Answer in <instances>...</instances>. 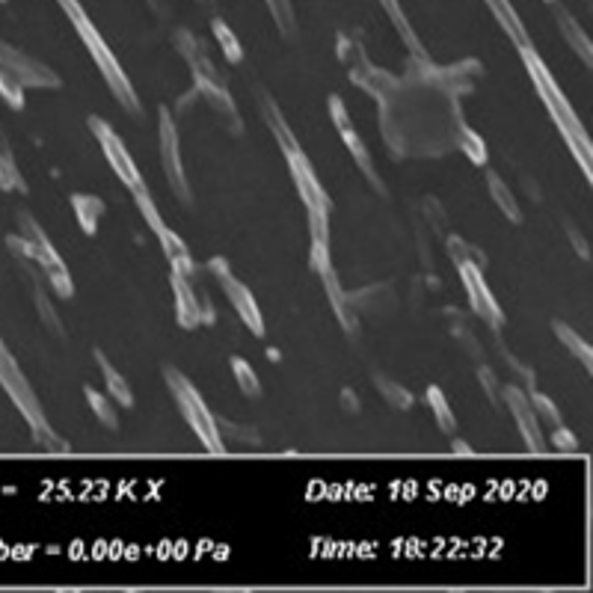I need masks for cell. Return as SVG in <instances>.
Instances as JSON below:
<instances>
[{
	"instance_id": "obj_1",
	"label": "cell",
	"mask_w": 593,
	"mask_h": 593,
	"mask_svg": "<svg viewBox=\"0 0 593 593\" xmlns=\"http://www.w3.org/2000/svg\"><path fill=\"white\" fill-rule=\"evenodd\" d=\"M519 57H522V63H525V69H528V75H531V81H534V86H537V95L543 98V104H546V110H549L552 122L558 125V131H561V137L567 140V146H570L573 158L579 161V167H582V172H585V178L591 181L593 178L591 140H588V134H585V128H582V122H579L576 110H573V107H570V101L564 98L561 86L555 84V78H552V72L546 69V63L534 54V48H519Z\"/></svg>"
},
{
	"instance_id": "obj_2",
	"label": "cell",
	"mask_w": 593,
	"mask_h": 593,
	"mask_svg": "<svg viewBox=\"0 0 593 593\" xmlns=\"http://www.w3.org/2000/svg\"><path fill=\"white\" fill-rule=\"evenodd\" d=\"M57 3H60V6H63V12L69 15V21H72V27L78 30V36L84 39L89 57L95 60V66H98L101 78L107 81L110 92H113V98L119 101V107H125L131 116H140V98H137L134 86H131V81H128L125 69L119 66V60L113 57V51L107 48V42L101 39V33L95 30V24L89 21V15L84 12L81 0H57Z\"/></svg>"
},
{
	"instance_id": "obj_3",
	"label": "cell",
	"mask_w": 593,
	"mask_h": 593,
	"mask_svg": "<svg viewBox=\"0 0 593 593\" xmlns=\"http://www.w3.org/2000/svg\"><path fill=\"white\" fill-rule=\"evenodd\" d=\"M285 161H288V170L294 178V187L306 205V217H309V235H312V250L309 255H327L330 253V196L327 190L321 187L318 175L312 170L309 158L303 155V149L297 143L285 146L282 149Z\"/></svg>"
},
{
	"instance_id": "obj_4",
	"label": "cell",
	"mask_w": 593,
	"mask_h": 593,
	"mask_svg": "<svg viewBox=\"0 0 593 593\" xmlns=\"http://www.w3.org/2000/svg\"><path fill=\"white\" fill-rule=\"evenodd\" d=\"M172 42H175V48L181 51V57L190 63L196 92L217 110V116H220L232 131L241 134V131H244V122H241V116H238V110H235V101H232V95H229V89H226V81L220 78V72H217L214 63L208 60L205 48L199 45V39H196L190 30L178 27V30L172 33Z\"/></svg>"
},
{
	"instance_id": "obj_5",
	"label": "cell",
	"mask_w": 593,
	"mask_h": 593,
	"mask_svg": "<svg viewBox=\"0 0 593 593\" xmlns=\"http://www.w3.org/2000/svg\"><path fill=\"white\" fill-rule=\"evenodd\" d=\"M0 386L3 392L12 398V404L18 407V413L27 419L30 424V433H33V442L45 451H54V454H69V445L54 433V427L48 424L45 413H42V404L39 398L33 395V386L27 383V377L21 374V368L15 365V359L9 356L6 344L0 341Z\"/></svg>"
},
{
	"instance_id": "obj_6",
	"label": "cell",
	"mask_w": 593,
	"mask_h": 593,
	"mask_svg": "<svg viewBox=\"0 0 593 593\" xmlns=\"http://www.w3.org/2000/svg\"><path fill=\"white\" fill-rule=\"evenodd\" d=\"M164 380L170 386L172 398L184 416V422L190 424V430L196 433V439L205 445V451L211 454H223L226 451V439L220 436V427H217V416L205 407L202 395L196 392V386L172 365H164Z\"/></svg>"
},
{
	"instance_id": "obj_7",
	"label": "cell",
	"mask_w": 593,
	"mask_h": 593,
	"mask_svg": "<svg viewBox=\"0 0 593 593\" xmlns=\"http://www.w3.org/2000/svg\"><path fill=\"white\" fill-rule=\"evenodd\" d=\"M18 226H21V238L27 241V258H33L45 279L51 282V288L57 291V297L63 300H72L75 297V285H72V276L63 264V258L57 255L54 244L45 238V232L39 229V223L30 217V214H18Z\"/></svg>"
},
{
	"instance_id": "obj_8",
	"label": "cell",
	"mask_w": 593,
	"mask_h": 593,
	"mask_svg": "<svg viewBox=\"0 0 593 593\" xmlns=\"http://www.w3.org/2000/svg\"><path fill=\"white\" fill-rule=\"evenodd\" d=\"M134 202H137V208H140L143 220L149 223V229L158 235V241H161V247H164V253H167V261H170L172 273H178V276H184V279H190V282H193V276H196V264H193V258H190V250H187V244L172 232L170 226L164 223V217H161V211L155 208V202H152L149 190L134 193Z\"/></svg>"
},
{
	"instance_id": "obj_9",
	"label": "cell",
	"mask_w": 593,
	"mask_h": 593,
	"mask_svg": "<svg viewBox=\"0 0 593 593\" xmlns=\"http://www.w3.org/2000/svg\"><path fill=\"white\" fill-rule=\"evenodd\" d=\"M89 131H92V134H95V140L101 143V149H104V158H107L110 170L119 175V181H122L131 193L149 190V187H146V181H143V175H140V170H137V164H134V158L128 155L125 143L119 140V134H113V128H110L104 119L89 116Z\"/></svg>"
},
{
	"instance_id": "obj_10",
	"label": "cell",
	"mask_w": 593,
	"mask_h": 593,
	"mask_svg": "<svg viewBox=\"0 0 593 593\" xmlns=\"http://www.w3.org/2000/svg\"><path fill=\"white\" fill-rule=\"evenodd\" d=\"M208 270L217 273V279H220V285H223L229 303L235 306L238 318L250 327V333H253V336H264V318H261V309H258V303H255L253 291H250L238 276H232V270H229V264H226L223 258H211V261H208Z\"/></svg>"
},
{
	"instance_id": "obj_11",
	"label": "cell",
	"mask_w": 593,
	"mask_h": 593,
	"mask_svg": "<svg viewBox=\"0 0 593 593\" xmlns=\"http://www.w3.org/2000/svg\"><path fill=\"white\" fill-rule=\"evenodd\" d=\"M161 164H164V175L170 181L172 193L184 202V205H193V193H190V184L184 178V167H181V152H178V131H175V119L167 107H161Z\"/></svg>"
},
{
	"instance_id": "obj_12",
	"label": "cell",
	"mask_w": 593,
	"mask_h": 593,
	"mask_svg": "<svg viewBox=\"0 0 593 593\" xmlns=\"http://www.w3.org/2000/svg\"><path fill=\"white\" fill-rule=\"evenodd\" d=\"M0 63L21 86H39V89H60L63 86L60 75L54 69H48L45 63L27 57L24 51L12 48L6 42H0Z\"/></svg>"
},
{
	"instance_id": "obj_13",
	"label": "cell",
	"mask_w": 593,
	"mask_h": 593,
	"mask_svg": "<svg viewBox=\"0 0 593 593\" xmlns=\"http://www.w3.org/2000/svg\"><path fill=\"white\" fill-rule=\"evenodd\" d=\"M457 270L463 276V285H466V294H469V306L475 309V315L484 324H490V327H502L505 324V315H502L496 297L490 294V288H487V282L481 276L484 267H478V264H460Z\"/></svg>"
},
{
	"instance_id": "obj_14",
	"label": "cell",
	"mask_w": 593,
	"mask_h": 593,
	"mask_svg": "<svg viewBox=\"0 0 593 593\" xmlns=\"http://www.w3.org/2000/svg\"><path fill=\"white\" fill-rule=\"evenodd\" d=\"M330 116H333V125L339 128L341 140H344V146H347V152L353 155V161H356V167L365 172V178L371 181V187L374 190H386L383 187V181H380V175L374 172V164H371V155H368V149H365V143L359 140V134L353 131V125H350V116H347V110H344V101H341L339 95H333L330 98Z\"/></svg>"
},
{
	"instance_id": "obj_15",
	"label": "cell",
	"mask_w": 593,
	"mask_h": 593,
	"mask_svg": "<svg viewBox=\"0 0 593 593\" xmlns=\"http://www.w3.org/2000/svg\"><path fill=\"white\" fill-rule=\"evenodd\" d=\"M505 401H508L510 413H513V419H516V427H519V433H522V442H525L534 454L546 451V436H543V430H540V419L534 416V410H531V404L525 401L522 389H516V386L505 389Z\"/></svg>"
},
{
	"instance_id": "obj_16",
	"label": "cell",
	"mask_w": 593,
	"mask_h": 593,
	"mask_svg": "<svg viewBox=\"0 0 593 593\" xmlns=\"http://www.w3.org/2000/svg\"><path fill=\"white\" fill-rule=\"evenodd\" d=\"M318 276L324 279V288H327L330 306H333V312H336L339 324L344 327V333H347V336H359V318H356V306L350 303V294H344L339 276H336V270H333V261H330L327 267H321V270H318Z\"/></svg>"
},
{
	"instance_id": "obj_17",
	"label": "cell",
	"mask_w": 593,
	"mask_h": 593,
	"mask_svg": "<svg viewBox=\"0 0 593 593\" xmlns=\"http://www.w3.org/2000/svg\"><path fill=\"white\" fill-rule=\"evenodd\" d=\"M172 291H175V318H178V327L184 330H193L202 324V315H199V297L193 291V282L172 273L170 276Z\"/></svg>"
},
{
	"instance_id": "obj_18",
	"label": "cell",
	"mask_w": 593,
	"mask_h": 593,
	"mask_svg": "<svg viewBox=\"0 0 593 593\" xmlns=\"http://www.w3.org/2000/svg\"><path fill=\"white\" fill-rule=\"evenodd\" d=\"M552 3V9H555V21H558V27H561V33H564V39L570 42V48L582 57V63L585 66H593V45L591 39H588V33L579 27V21L558 3V0H549Z\"/></svg>"
},
{
	"instance_id": "obj_19",
	"label": "cell",
	"mask_w": 593,
	"mask_h": 593,
	"mask_svg": "<svg viewBox=\"0 0 593 593\" xmlns=\"http://www.w3.org/2000/svg\"><path fill=\"white\" fill-rule=\"evenodd\" d=\"M484 3H487V9L493 12V18L499 21V27L505 30V36H508L516 48H531L528 30H525L522 18L516 15V9H513L510 0H484Z\"/></svg>"
},
{
	"instance_id": "obj_20",
	"label": "cell",
	"mask_w": 593,
	"mask_h": 593,
	"mask_svg": "<svg viewBox=\"0 0 593 593\" xmlns=\"http://www.w3.org/2000/svg\"><path fill=\"white\" fill-rule=\"evenodd\" d=\"M380 6L386 9V15H389V21L395 24L398 36H401V39H404V45L410 48L413 60H430V57H427V51H424V45L419 42V36H416V30H413V24L407 21V15H404L401 3H398V0H380Z\"/></svg>"
},
{
	"instance_id": "obj_21",
	"label": "cell",
	"mask_w": 593,
	"mask_h": 593,
	"mask_svg": "<svg viewBox=\"0 0 593 593\" xmlns=\"http://www.w3.org/2000/svg\"><path fill=\"white\" fill-rule=\"evenodd\" d=\"M92 356H95V362H98V368H101V377H104V383H107V392H110V398L119 404V407H134V392H131V386H128V380L110 365V359L101 353V350H92Z\"/></svg>"
},
{
	"instance_id": "obj_22",
	"label": "cell",
	"mask_w": 593,
	"mask_h": 593,
	"mask_svg": "<svg viewBox=\"0 0 593 593\" xmlns=\"http://www.w3.org/2000/svg\"><path fill=\"white\" fill-rule=\"evenodd\" d=\"M72 211H75V220L81 223L86 235H95L98 232V220L104 214V202L92 193H75L72 196Z\"/></svg>"
},
{
	"instance_id": "obj_23",
	"label": "cell",
	"mask_w": 593,
	"mask_h": 593,
	"mask_svg": "<svg viewBox=\"0 0 593 593\" xmlns=\"http://www.w3.org/2000/svg\"><path fill=\"white\" fill-rule=\"evenodd\" d=\"M552 330H555V336L561 339V344H564V347H567V350H570V353H573V356H576V359L585 365V371H593V347L591 344L582 339V336H579L573 327H567L564 321H555V324H552Z\"/></svg>"
},
{
	"instance_id": "obj_24",
	"label": "cell",
	"mask_w": 593,
	"mask_h": 593,
	"mask_svg": "<svg viewBox=\"0 0 593 593\" xmlns=\"http://www.w3.org/2000/svg\"><path fill=\"white\" fill-rule=\"evenodd\" d=\"M487 184H490V196L496 199V205L502 208V214L508 217L510 223H522V211H519V205H516V199H513L508 184H505L496 172L487 175Z\"/></svg>"
},
{
	"instance_id": "obj_25",
	"label": "cell",
	"mask_w": 593,
	"mask_h": 593,
	"mask_svg": "<svg viewBox=\"0 0 593 593\" xmlns=\"http://www.w3.org/2000/svg\"><path fill=\"white\" fill-rule=\"evenodd\" d=\"M30 282H33V303H36V312H39V318H42V324L54 333V336H63V324H60V315L54 312V306H51V300H48V294H45V288L36 282V276L30 273Z\"/></svg>"
},
{
	"instance_id": "obj_26",
	"label": "cell",
	"mask_w": 593,
	"mask_h": 593,
	"mask_svg": "<svg viewBox=\"0 0 593 593\" xmlns=\"http://www.w3.org/2000/svg\"><path fill=\"white\" fill-rule=\"evenodd\" d=\"M211 30H214V39H217V45L223 48L226 60L238 66V63L244 60V48H241L238 36H235L229 27H226V21H223V18H214V21H211Z\"/></svg>"
},
{
	"instance_id": "obj_27",
	"label": "cell",
	"mask_w": 593,
	"mask_h": 593,
	"mask_svg": "<svg viewBox=\"0 0 593 593\" xmlns=\"http://www.w3.org/2000/svg\"><path fill=\"white\" fill-rule=\"evenodd\" d=\"M424 404L433 410L436 422H439V427H442L445 433H454L457 419H454V413H451V407H448V401H445V395H442V389H439V386H430V389H427Z\"/></svg>"
},
{
	"instance_id": "obj_28",
	"label": "cell",
	"mask_w": 593,
	"mask_h": 593,
	"mask_svg": "<svg viewBox=\"0 0 593 593\" xmlns=\"http://www.w3.org/2000/svg\"><path fill=\"white\" fill-rule=\"evenodd\" d=\"M84 395H86V404H89V410L95 413V419L104 424V427H110V430H116L119 427V413H116V407L101 395V392H95L92 386H84Z\"/></svg>"
},
{
	"instance_id": "obj_29",
	"label": "cell",
	"mask_w": 593,
	"mask_h": 593,
	"mask_svg": "<svg viewBox=\"0 0 593 593\" xmlns=\"http://www.w3.org/2000/svg\"><path fill=\"white\" fill-rule=\"evenodd\" d=\"M0 187L3 190H18V193H27V184L21 178V172L15 167L12 155H9V146L6 140L0 137Z\"/></svg>"
},
{
	"instance_id": "obj_30",
	"label": "cell",
	"mask_w": 593,
	"mask_h": 593,
	"mask_svg": "<svg viewBox=\"0 0 593 593\" xmlns=\"http://www.w3.org/2000/svg\"><path fill=\"white\" fill-rule=\"evenodd\" d=\"M374 386L380 389V395H383L395 410H410V407H413V395H410L401 383H395V380H389V377L374 374Z\"/></svg>"
},
{
	"instance_id": "obj_31",
	"label": "cell",
	"mask_w": 593,
	"mask_h": 593,
	"mask_svg": "<svg viewBox=\"0 0 593 593\" xmlns=\"http://www.w3.org/2000/svg\"><path fill=\"white\" fill-rule=\"evenodd\" d=\"M232 374H235V380H238V389H241L247 398H261V380H258V374H255L253 365H250L247 359L232 356Z\"/></svg>"
},
{
	"instance_id": "obj_32",
	"label": "cell",
	"mask_w": 593,
	"mask_h": 593,
	"mask_svg": "<svg viewBox=\"0 0 593 593\" xmlns=\"http://www.w3.org/2000/svg\"><path fill=\"white\" fill-rule=\"evenodd\" d=\"M264 3H267V9H270V15H273V21H276L279 33L291 39V36L297 33V18H294L291 0H264Z\"/></svg>"
},
{
	"instance_id": "obj_33",
	"label": "cell",
	"mask_w": 593,
	"mask_h": 593,
	"mask_svg": "<svg viewBox=\"0 0 593 593\" xmlns=\"http://www.w3.org/2000/svg\"><path fill=\"white\" fill-rule=\"evenodd\" d=\"M448 255H451V261H454L457 267H460V264H478V267L487 264L484 253H481L478 247L466 244L463 238H448Z\"/></svg>"
},
{
	"instance_id": "obj_34",
	"label": "cell",
	"mask_w": 593,
	"mask_h": 593,
	"mask_svg": "<svg viewBox=\"0 0 593 593\" xmlns=\"http://www.w3.org/2000/svg\"><path fill=\"white\" fill-rule=\"evenodd\" d=\"M0 98L12 107V110H24V86L18 84L0 63Z\"/></svg>"
},
{
	"instance_id": "obj_35",
	"label": "cell",
	"mask_w": 593,
	"mask_h": 593,
	"mask_svg": "<svg viewBox=\"0 0 593 593\" xmlns=\"http://www.w3.org/2000/svg\"><path fill=\"white\" fill-rule=\"evenodd\" d=\"M460 146H463V152L469 155V161H472V164H478V167H484V164H487L484 140H481L475 131H469L466 125H463V134H460Z\"/></svg>"
},
{
	"instance_id": "obj_36",
	"label": "cell",
	"mask_w": 593,
	"mask_h": 593,
	"mask_svg": "<svg viewBox=\"0 0 593 593\" xmlns=\"http://www.w3.org/2000/svg\"><path fill=\"white\" fill-rule=\"evenodd\" d=\"M531 410H534V416H543V419L552 424V427H558V424H561V413H558V407H555L546 395H540V392H534V395H531Z\"/></svg>"
},
{
	"instance_id": "obj_37",
	"label": "cell",
	"mask_w": 593,
	"mask_h": 593,
	"mask_svg": "<svg viewBox=\"0 0 593 593\" xmlns=\"http://www.w3.org/2000/svg\"><path fill=\"white\" fill-rule=\"evenodd\" d=\"M552 442H555V448H558V451H576V448H579V442H576V433L564 430L561 424L555 427V433H552Z\"/></svg>"
},
{
	"instance_id": "obj_38",
	"label": "cell",
	"mask_w": 593,
	"mask_h": 593,
	"mask_svg": "<svg viewBox=\"0 0 593 593\" xmlns=\"http://www.w3.org/2000/svg\"><path fill=\"white\" fill-rule=\"evenodd\" d=\"M478 380H481V386L487 389V398H490L493 404H499L502 395H499V383H496L493 371H490V368H481V371H478Z\"/></svg>"
},
{
	"instance_id": "obj_39",
	"label": "cell",
	"mask_w": 593,
	"mask_h": 593,
	"mask_svg": "<svg viewBox=\"0 0 593 593\" xmlns=\"http://www.w3.org/2000/svg\"><path fill=\"white\" fill-rule=\"evenodd\" d=\"M217 427H220V436H223V430H226L229 436H238V439H247V442H258V433L250 430V427H235V424L223 422V419H217Z\"/></svg>"
},
{
	"instance_id": "obj_40",
	"label": "cell",
	"mask_w": 593,
	"mask_h": 593,
	"mask_svg": "<svg viewBox=\"0 0 593 593\" xmlns=\"http://www.w3.org/2000/svg\"><path fill=\"white\" fill-rule=\"evenodd\" d=\"M424 214L436 223V232H442V229H445V214H442V208H439V202H436V199H427V202H424Z\"/></svg>"
},
{
	"instance_id": "obj_41",
	"label": "cell",
	"mask_w": 593,
	"mask_h": 593,
	"mask_svg": "<svg viewBox=\"0 0 593 593\" xmlns=\"http://www.w3.org/2000/svg\"><path fill=\"white\" fill-rule=\"evenodd\" d=\"M567 238L576 244V253L582 255V258H588V255H591L588 253V244H585V238L579 235V229H576V226H567Z\"/></svg>"
},
{
	"instance_id": "obj_42",
	"label": "cell",
	"mask_w": 593,
	"mask_h": 593,
	"mask_svg": "<svg viewBox=\"0 0 593 593\" xmlns=\"http://www.w3.org/2000/svg\"><path fill=\"white\" fill-rule=\"evenodd\" d=\"M341 404H344L347 413H359V398L350 389H341Z\"/></svg>"
},
{
	"instance_id": "obj_43",
	"label": "cell",
	"mask_w": 593,
	"mask_h": 593,
	"mask_svg": "<svg viewBox=\"0 0 593 593\" xmlns=\"http://www.w3.org/2000/svg\"><path fill=\"white\" fill-rule=\"evenodd\" d=\"M149 6H152L158 15H167V12H170V0H149Z\"/></svg>"
},
{
	"instance_id": "obj_44",
	"label": "cell",
	"mask_w": 593,
	"mask_h": 593,
	"mask_svg": "<svg viewBox=\"0 0 593 593\" xmlns=\"http://www.w3.org/2000/svg\"><path fill=\"white\" fill-rule=\"evenodd\" d=\"M196 3H199V6H205V9H211V12L217 9V0H196Z\"/></svg>"
}]
</instances>
